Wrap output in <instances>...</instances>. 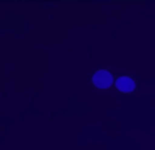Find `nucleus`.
<instances>
[{
  "instance_id": "1",
  "label": "nucleus",
  "mask_w": 155,
  "mask_h": 150,
  "mask_svg": "<svg viewBox=\"0 0 155 150\" xmlns=\"http://www.w3.org/2000/svg\"><path fill=\"white\" fill-rule=\"evenodd\" d=\"M93 83L99 89H107L113 83V77L109 71L106 70H99L94 74Z\"/></svg>"
},
{
  "instance_id": "2",
  "label": "nucleus",
  "mask_w": 155,
  "mask_h": 150,
  "mask_svg": "<svg viewBox=\"0 0 155 150\" xmlns=\"http://www.w3.org/2000/svg\"><path fill=\"white\" fill-rule=\"evenodd\" d=\"M116 87L123 93H131L135 90V82L129 77H120L116 80Z\"/></svg>"
}]
</instances>
